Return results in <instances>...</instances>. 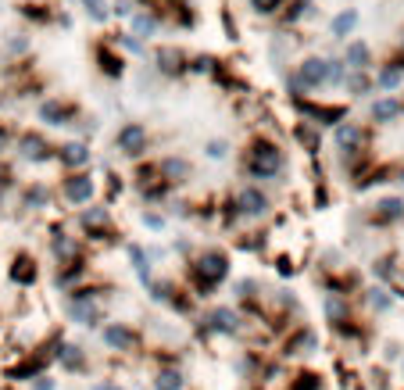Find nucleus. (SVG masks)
Returning a JSON list of instances; mask_svg holds the SVG:
<instances>
[{
    "mask_svg": "<svg viewBox=\"0 0 404 390\" xmlns=\"http://www.w3.org/2000/svg\"><path fill=\"white\" fill-rule=\"evenodd\" d=\"M344 86L351 93H369V79L361 75V72H351V75H344Z\"/></svg>",
    "mask_w": 404,
    "mask_h": 390,
    "instance_id": "29",
    "label": "nucleus"
},
{
    "mask_svg": "<svg viewBox=\"0 0 404 390\" xmlns=\"http://www.w3.org/2000/svg\"><path fill=\"white\" fill-rule=\"evenodd\" d=\"M183 387H186V376H183V369H176V365L161 369V373L154 376V390H183Z\"/></svg>",
    "mask_w": 404,
    "mask_h": 390,
    "instance_id": "12",
    "label": "nucleus"
},
{
    "mask_svg": "<svg viewBox=\"0 0 404 390\" xmlns=\"http://www.w3.org/2000/svg\"><path fill=\"white\" fill-rule=\"evenodd\" d=\"M254 11H261V15H272L275 8H279V0H250Z\"/></svg>",
    "mask_w": 404,
    "mask_h": 390,
    "instance_id": "36",
    "label": "nucleus"
},
{
    "mask_svg": "<svg viewBox=\"0 0 404 390\" xmlns=\"http://www.w3.org/2000/svg\"><path fill=\"white\" fill-rule=\"evenodd\" d=\"M115 143H118V151H122V154L136 158V154L147 151V129L140 126V122H125V126L118 129V136H115Z\"/></svg>",
    "mask_w": 404,
    "mask_h": 390,
    "instance_id": "3",
    "label": "nucleus"
},
{
    "mask_svg": "<svg viewBox=\"0 0 404 390\" xmlns=\"http://www.w3.org/2000/svg\"><path fill=\"white\" fill-rule=\"evenodd\" d=\"M61 194H65V201H72V204H86L93 197V176H86V172L68 176L65 187H61Z\"/></svg>",
    "mask_w": 404,
    "mask_h": 390,
    "instance_id": "5",
    "label": "nucleus"
},
{
    "mask_svg": "<svg viewBox=\"0 0 404 390\" xmlns=\"http://www.w3.org/2000/svg\"><path fill=\"white\" fill-rule=\"evenodd\" d=\"M57 362L68 369V373H79L82 365H86V355H82V347H75V344H61L57 347Z\"/></svg>",
    "mask_w": 404,
    "mask_h": 390,
    "instance_id": "11",
    "label": "nucleus"
},
{
    "mask_svg": "<svg viewBox=\"0 0 404 390\" xmlns=\"http://www.w3.org/2000/svg\"><path fill=\"white\" fill-rule=\"evenodd\" d=\"M82 8H86V15L93 18V22H104V18H108V8H104V0H82Z\"/></svg>",
    "mask_w": 404,
    "mask_h": 390,
    "instance_id": "31",
    "label": "nucleus"
},
{
    "mask_svg": "<svg viewBox=\"0 0 404 390\" xmlns=\"http://www.w3.org/2000/svg\"><path fill=\"white\" fill-rule=\"evenodd\" d=\"M208 330L211 333H237L240 330V315L232 312V308H215V312L208 315Z\"/></svg>",
    "mask_w": 404,
    "mask_h": 390,
    "instance_id": "8",
    "label": "nucleus"
},
{
    "mask_svg": "<svg viewBox=\"0 0 404 390\" xmlns=\"http://www.w3.org/2000/svg\"><path fill=\"white\" fill-rule=\"evenodd\" d=\"M104 344H108L111 351H136L140 337L125 322H111V326H104Z\"/></svg>",
    "mask_w": 404,
    "mask_h": 390,
    "instance_id": "4",
    "label": "nucleus"
},
{
    "mask_svg": "<svg viewBox=\"0 0 404 390\" xmlns=\"http://www.w3.org/2000/svg\"><path fill=\"white\" fill-rule=\"evenodd\" d=\"M39 118L47 122V126H68V108L61 104V100H44V104H39Z\"/></svg>",
    "mask_w": 404,
    "mask_h": 390,
    "instance_id": "13",
    "label": "nucleus"
},
{
    "mask_svg": "<svg viewBox=\"0 0 404 390\" xmlns=\"http://www.w3.org/2000/svg\"><path fill=\"white\" fill-rule=\"evenodd\" d=\"M326 79H329V61L326 57H308L304 65H301V72H297V83L308 86V90L311 86H322Z\"/></svg>",
    "mask_w": 404,
    "mask_h": 390,
    "instance_id": "6",
    "label": "nucleus"
},
{
    "mask_svg": "<svg viewBox=\"0 0 404 390\" xmlns=\"http://www.w3.org/2000/svg\"><path fill=\"white\" fill-rule=\"evenodd\" d=\"M279 169H283V151L275 147V143H258V147L250 151L247 172L254 179H272V176H279Z\"/></svg>",
    "mask_w": 404,
    "mask_h": 390,
    "instance_id": "2",
    "label": "nucleus"
},
{
    "mask_svg": "<svg viewBox=\"0 0 404 390\" xmlns=\"http://www.w3.org/2000/svg\"><path fill=\"white\" fill-rule=\"evenodd\" d=\"M194 272H197V290H215V286L229 276V258L226 251H204L194 265Z\"/></svg>",
    "mask_w": 404,
    "mask_h": 390,
    "instance_id": "1",
    "label": "nucleus"
},
{
    "mask_svg": "<svg viewBox=\"0 0 404 390\" xmlns=\"http://www.w3.org/2000/svg\"><path fill=\"white\" fill-rule=\"evenodd\" d=\"M297 136H301V140H304V143H308V147H311V151H315V147H318V136H315V133H311V129H308V126H301V129H297Z\"/></svg>",
    "mask_w": 404,
    "mask_h": 390,
    "instance_id": "37",
    "label": "nucleus"
},
{
    "mask_svg": "<svg viewBox=\"0 0 404 390\" xmlns=\"http://www.w3.org/2000/svg\"><path fill=\"white\" fill-rule=\"evenodd\" d=\"M354 26H358V11H340V15L333 18V36L344 39V36H347Z\"/></svg>",
    "mask_w": 404,
    "mask_h": 390,
    "instance_id": "19",
    "label": "nucleus"
},
{
    "mask_svg": "<svg viewBox=\"0 0 404 390\" xmlns=\"http://www.w3.org/2000/svg\"><path fill=\"white\" fill-rule=\"evenodd\" d=\"M397 111H401L397 100H376V104H372V118H376V122H390Z\"/></svg>",
    "mask_w": 404,
    "mask_h": 390,
    "instance_id": "24",
    "label": "nucleus"
},
{
    "mask_svg": "<svg viewBox=\"0 0 404 390\" xmlns=\"http://www.w3.org/2000/svg\"><path fill=\"white\" fill-rule=\"evenodd\" d=\"M143 222L151 225V230H161V225H165V219H161V215H143Z\"/></svg>",
    "mask_w": 404,
    "mask_h": 390,
    "instance_id": "41",
    "label": "nucleus"
},
{
    "mask_svg": "<svg viewBox=\"0 0 404 390\" xmlns=\"http://www.w3.org/2000/svg\"><path fill=\"white\" fill-rule=\"evenodd\" d=\"M376 272H379L383 279H390V276H394V265H390V261H379V265H376Z\"/></svg>",
    "mask_w": 404,
    "mask_h": 390,
    "instance_id": "40",
    "label": "nucleus"
},
{
    "mask_svg": "<svg viewBox=\"0 0 404 390\" xmlns=\"http://www.w3.org/2000/svg\"><path fill=\"white\" fill-rule=\"evenodd\" d=\"M33 390H54V380L50 376H36L33 380Z\"/></svg>",
    "mask_w": 404,
    "mask_h": 390,
    "instance_id": "39",
    "label": "nucleus"
},
{
    "mask_svg": "<svg viewBox=\"0 0 404 390\" xmlns=\"http://www.w3.org/2000/svg\"><path fill=\"white\" fill-rule=\"evenodd\" d=\"M237 208H240L244 215H250V219H258V215H265V212H268V197H265L261 190L247 187V190H240V194H237Z\"/></svg>",
    "mask_w": 404,
    "mask_h": 390,
    "instance_id": "7",
    "label": "nucleus"
},
{
    "mask_svg": "<svg viewBox=\"0 0 404 390\" xmlns=\"http://www.w3.org/2000/svg\"><path fill=\"white\" fill-rule=\"evenodd\" d=\"M369 304L376 308V312H387V308H390V294L376 286V290H369Z\"/></svg>",
    "mask_w": 404,
    "mask_h": 390,
    "instance_id": "33",
    "label": "nucleus"
},
{
    "mask_svg": "<svg viewBox=\"0 0 404 390\" xmlns=\"http://www.w3.org/2000/svg\"><path fill=\"white\" fill-rule=\"evenodd\" d=\"M315 347H318L315 330H297V333L286 340V355H308V351H315Z\"/></svg>",
    "mask_w": 404,
    "mask_h": 390,
    "instance_id": "10",
    "label": "nucleus"
},
{
    "mask_svg": "<svg viewBox=\"0 0 404 390\" xmlns=\"http://www.w3.org/2000/svg\"><path fill=\"white\" fill-rule=\"evenodd\" d=\"M326 319L333 326L347 322V301H344V294H326Z\"/></svg>",
    "mask_w": 404,
    "mask_h": 390,
    "instance_id": "14",
    "label": "nucleus"
},
{
    "mask_svg": "<svg viewBox=\"0 0 404 390\" xmlns=\"http://www.w3.org/2000/svg\"><path fill=\"white\" fill-rule=\"evenodd\" d=\"M22 154L33 158V161H44L47 158V143L39 136H22Z\"/></svg>",
    "mask_w": 404,
    "mask_h": 390,
    "instance_id": "20",
    "label": "nucleus"
},
{
    "mask_svg": "<svg viewBox=\"0 0 404 390\" xmlns=\"http://www.w3.org/2000/svg\"><path fill=\"white\" fill-rule=\"evenodd\" d=\"M401 75H404V68H401V65H387V68L379 72V79H376V83H379L383 90H394V86L401 83Z\"/></svg>",
    "mask_w": 404,
    "mask_h": 390,
    "instance_id": "25",
    "label": "nucleus"
},
{
    "mask_svg": "<svg viewBox=\"0 0 404 390\" xmlns=\"http://www.w3.org/2000/svg\"><path fill=\"white\" fill-rule=\"evenodd\" d=\"M318 387H322V383H318L315 373H301V376L290 383V390H318Z\"/></svg>",
    "mask_w": 404,
    "mask_h": 390,
    "instance_id": "30",
    "label": "nucleus"
},
{
    "mask_svg": "<svg viewBox=\"0 0 404 390\" xmlns=\"http://www.w3.org/2000/svg\"><path fill=\"white\" fill-rule=\"evenodd\" d=\"M133 26H136L140 36H151V32L158 29V18H151V15H136V22H133Z\"/></svg>",
    "mask_w": 404,
    "mask_h": 390,
    "instance_id": "34",
    "label": "nucleus"
},
{
    "mask_svg": "<svg viewBox=\"0 0 404 390\" xmlns=\"http://www.w3.org/2000/svg\"><path fill=\"white\" fill-rule=\"evenodd\" d=\"M0 187H8V169H0Z\"/></svg>",
    "mask_w": 404,
    "mask_h": 390,
    "instance_id": "45",
    "label": "nucleus"
},
{
    "mask_svg": "<svg viewBox=\"0 0 404 390\" xmlns=\"http://www.w3.org/2000/svg\"><path fill=\"white\" fill-rule=\"evenodd\" d=\"M158 61H161V68H165V72H176V68H179V61H183V54H179V50H161Z\"/></svg>",
    "mask_w": 404,
    "mask_h": 390,
    "instance_id": "32",
    "label": "nucleus"
},
{
    "mask_svg": "<svg viewBox=\"0 0 404 390\" xmlns=\"http://www.w3.org/2000/svg\"><path fill=\"white\" fill-rule=\"evenodd\" d=\"M161 172L168 176V179H183V176H190V165L183 158H168L165 165H161Z\"/></svg>",
    "mask_w": 404,
    "mask_h": 390,
    "instance_id": "27",
    "label": "nucleus"
},
{
    "mask_svg": "<svg viewBox=\"0 0 404 390\" xmlns=\"http://www.w3.org/2000/svg\"><path fill=\"white\" fill-rule=\"evenodd\" d=\"M11 279H15V283H22V286H29V283L36 279V265H33L29 258H15V265H11Z\"/></svg>",
    "mask_w": 404,
    "mask_h": 390,
    "instance_id": "17",
    "label": "nucleus"
},
{
    "mask_svg": "<svg viewBox=\"0 0 404 390\" xmlns=\"http://www.w3.org/2000/svg\"><path fill=\"white\" fill-rule=\"evenodd\" d=\"M82 272H86V265H82V261H68L65 269H57V286H72Z\"/></svg>",
    "mask_w": 404,
    "mask_h": 390,
    "instance_id": "22",
    "label": "nucleus"
},
{
    "mask_svg": "<svg viewBox=\"0 0 404 390\" xmlns=\"http://www.w3.org/2000/svg\"><path fill=\"white\" fill-rule=\"evenodd\" d=\"M50 248H54V254L61 258V265L79 261V248H75V240H68L65 233H61V236H54V243H50Z\"/></svg>",
    "mask_w": 404,
    "mask_h": 390,
    "instance_id": "16",
    "label": "nucleus"
},
{
    "mask_svg": "<svg viewBox=\"0 0 404 390\" xmlns=\"http://www.w3.org/2000/svg\"><path fill=\"white\" fill-rule=\"evenodd\" d=\"M115 11H118V15H129V11H133V4H129V0H118Z\"/></svg>",
    "mask_w": 404,
    "mask_h": 390,
    "instance_id": "42",
    "label": "nucleus"
},
{
    "mask_svg": "<svg viewBox=\"0 0 404 390\" xmlns=\"http://www.w3.org/2000/svg\"><path fill=\"white\" fill-rule=\"evenodd\" d=\"M82 225H86L90 233H93V230H104V225H108V212H104V208H90V212H82Z\"/></svg>",
    "mask_w": 404,
    "mask_h": 390,
    "instance_id": "26",
    "label": "nucleus"
},
{
    "mask_svg": "<svg viewBox=\"0 0 404 390\" xmlns=\"http://www.w3.org/2000/svg\"><path fill=\"white\" fill-rule=\"evenodd\" d=\"M29 204H33V208H44V204H47V190H44V187L29 190Z\"/></svg>",
    "mask_w": 404,
    "mask_h": 390,
    "instance_id": "35",
    "label": "nucleus"
},
{
    "mask_svg": "<svg viewBox=\"0 0 404 390\" xmlns=\"http://www.w3.org/2000/svg\"><path fill=\"white\" fill-rule=\"evenodd\" d=\"M336 143H340V147H347V151H354L358 143H361V129L351 126V122H347V126H340L336 129Z\"/></svg>",
    "mask_w": 404,
    "mask_h": 390,
    "instance_id": "21",
    "label": "nucleus"
},
{
    "mask_svg": "<svg viewBox=\"0 0 404 390\" xmlns=\"http://www.w3.org/2000/svg\"><path fill=\"white\" fill-rule=\"evenodd\" d=\"M129 258H133V265H136L140 279H143V283H151V265H147V254H143L140 248H129Z\"/></svg>",
    "mask_w": 404,
    "mask_h": 390,
    "instance_id": "28",
    "label": "nucleus"
},
{
    "mask_svg": "<svg viewBox=\"0 0 404 390\" xmlns=\"http://www.w3.org/2000/svg\"><path fill=\"white\" fill-rule=\"evenodd\" d=\"M61 165H68V169L90 165V147L86 143H65V147H61Z\"/></svg>",
    "mask_w": 404,
    "mask_h": 390,
    "instance_id": "9",
    "label": "nucleus"
},
{
    "mask_svg": "<svg viewBox=\"0 0 404 390\" xmlns=\"http://www.w3.org/2000/svg\"><path fill=\"white\" fill-rule=\"evenodd\" d=\"M208 154H211V158H226V143H222V140H211V143H208Z\"/></svg>",
    "mask_w": 404,
    "mask_h": 390,
    "instance_id": "38",
    "label": "nucleus"
},
{
    "mask_svg": "<svg viewBox=\"0 0 404 390\" xmlns=\"http://www.w3.org/2000/svg\"><path fill=\"white\" fill-rule=\"evenodd\" d=\"M0 151H8V129L0 126Z\"/></svg>",
    "mask_w": 404,
    "mask_h": 390,
    "instance_id": "43",
    "label": "nucleus"
},
{
    "mask_svg": "<svg viewBox=\"0 0 404 390\" xmlns=\"http://www.w3.org/2000/svg\"><path fill=\"white\" fill-rule=\"evenodd\" d=\"M344 65H351V68H365L369 65V47L365 44H347V57H344Z\"/></svg>",
    "mask_w": 404,
    "mask_h": 390,
    "instance_id": "18",
    "label": "nucleus"
},
{
    "mask_svg": "<svg viewBox=\"0 0 404 390\" xmlns=\"http://www.w3.org/2000/svg\"><path fill=\"white\" fill-rule=\"evenodd\" d=\"M401 215H404V201H401V197H387V201L376 204V219H379V222H394V219H401Z\"/></svg>",
    "mask_w": 404,
    "mask_h": 390,
    "instance_id": "15",
    "label": "nucleus"
},
{
    "mask_svg": "<svg viewBox=\"0 0 404 390\" xmlns=\"http://www.w3.org/2000/svg\"><path fill=\"white\" fill-rule=\"evenodd\" d=\"M97 57H100V68L108 75H122V57H115L108 47H97Z\"/></svg>",
    "mask_w": 404,
    "mask_h": 390,
    "instance_id": "23",
    "label": "nucleus"
},
{
    "mask_svg": "<svg viewBox=\"0 0 404 390\" xmlns=\"http://www.w3.org/2000/svg\"><path fill=\"white\" fill-rule=\"evenodd\" d=\"M97 390H125V387H115V383H97Z\"/></svg>",
    "mask_w": 404,
    "mask_h": 390,
    "instance_id": "44",
    "label": "nucleus"
}]
</instances>
